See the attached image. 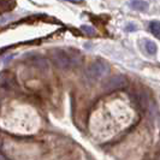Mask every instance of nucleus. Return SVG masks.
<instances>
[{
	"instance_id": "nucleus-1",
	"label": "nucleus",
	"mask_w": 160,
	"mask_h": 160,
	"mask_svg": "<svg viewBox=\"0 0 160 160\" xmlns=\"http://www.w3.org/2000/svg\"><path fill=\"white\" fill-rule=\"evenodd\" d=\"M54 63L57 66L62 69H68V68H73L81 64L82 57L80 54H73V53H68L65 51H58L54 54Z\"/></svg>"
},
{
	"instance_id": "nucleus-2",
	"label": "nucleus",
	"mask_w": 160,
	"mask_h": 160,
	"mask_svg": "<svg viewBox=\"0 0 160 160\" xmlns=\"http://www.w3.org/2000/svg\"><path fill=\"white\" fill-rule=\"evenodd\" d=\"M111 71L110 65L107 64L104 60H98L95 63L89 66L88 69V75L90 77L95 78V80H101L108 76V73Z\"/></svg>"
},
{
	"instance_id": "nucleus-3",
	"label": "nucleus",
	"mask_w": 160,
	"mask_h": 160,
	"mask_svg": "<svg viewBox=\"0 0 160 160\" xmlns=\"http://www.w3.org/2000/svg\"><path fill=\"white\" fill-rule=\"evenodd\" d=\"M128 86V80L124 75H114L112 77H110L108 80L104 83V88L107 92L116 90V89L124 88Z\"/></svg>"
},
{
	"instance_id": "nucleus-4",
	"label": "nucleus",
	"mask_w": 160,
	"mask_h": 160,
	"mask_svg": "<svg viewBox=\"0 0 160 160\" xmlns=\"http://www.w3.org/2000/svg\"><path fill=\"white\" fill-rule=\"evenodd\" d=\"M138 105H140V107H141L142 111H146L147 107H148V105H149V99H148L147 94L143 93V92H140L138 93Z\"/></svg>"
},
{
	"instance_id": "nucleus-5",
	"label": "nucleus",
	"mask_w": 160,
	"mask_h": 160,
	"mask_svg": "<svg viewBox=\"0 0 160 160\" xmlns=\"http://www.w3.org/2000/svg\"><path fill=\"white\" fill-rule=\"evenodd\" d=\"M130 6L136 11H146L148 8V4L143 0H135V1H131Z\"/></svg>"
},
{
	"instance_id": "nucleus-6",
	"label": "nucleus",
	"mask_w": 160,
	"mask_h": 160,
	"mask_svg": "<svg viewBox=\"0 0 160 160\" xmlns=\"http://www.w3.org/2000/svg\"><path fill=\"white\" fill-rule=\"evenodd\" d=\"M149 30L152 32V34L155 38L160 39V22H158V21L151 22L149 23Z\"/></svg>"
},
{
	"instance_id": "nucleus-7",
	"label": "nucleus",
	"mask_w": 160,
	"mask_h": 160,
	"mask_svg": "<svg viewBox=\"0 0 160 160\" xmlns=\"http://www.w3.org/2000/svg\"><path fill=\"white\" fill-rule=\"evenodd\" d=\"M144 47H146V51H147V53H149V54H155V53H157V51H158V47H157L155 42H153V41H149V40L146 41V45H144Z\"/></svg>"
},
{
	"instance_id": "nucleus-8",
	"label": "nucleus",
	"mask_w": 160,
	"mask_h": 160,
	"mask_svg": "<svg viewBox=\"0 0 160 160\" xmlns=\"http://www.w3.org/2000/svg\"><path fill=\"white\" fill-rule=\"evenodd\" d=\"M81 30L83 32H86L87 35H94L95 34V29L90 25H81Z\"/></svg>"
},
{
	"instance_id": "nucleus-9",
	"label": "nucleus",
	"mask_w": 160,
	"mask_h": 160,
	"mask_svg": "<svg viewBox=\"0 0 160 160\" xmlns=\"http://www.w3.org/2000/svg\"><path fill=\"white\" fill-rule=\"evenodd\" d=\"M129 27H127V30L130 32V30H136V27H135V24H128Z\"/></svg>"
},
{
	"instance_id": "nucleus-10",
	"label": "nucleus",
	"mask_w": 160,
	"mask_h": 160,
	"mask_svg": "<svg viewBox=\"0 0 160 160\" xmlns=\"http://www.w3.org/2000/svg\"><path fill=\"white\" fill-rule=\"evenodd\" d=\"M68 1H71V2H76L77 4V2H81L82 0H68Z\"/></svg>"
}]
</instances>
